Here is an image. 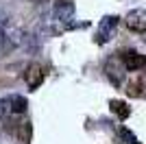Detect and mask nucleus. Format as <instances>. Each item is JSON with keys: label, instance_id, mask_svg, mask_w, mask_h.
<instances>
[{"label": "nucleus", "instance_id": "obj_10", "mask_svg": "<svg viewBox=\"0 0 146 144\" xmlns=\"http://www.w3.org/2000/svg\"><path fill=\"white\" fill-rule=\"evenodd\" d=\"M144 42H146V37H144Z\"/></svg>", "mask_w": 146, "mask_h": 144}, {"label": "nucleus", "instance_id": "obj_6", "mask_svg": "<svg viewBox=\"0 0 146 144\" xmlns=\"http://www.w3.org/2000/svg\"><path fill=\"white\" fill-rule=\"evenodd\" d=\"M9 103H11L13 116H22L26 111V107H29V101H26L22 94H11V96H9Z\"/></svg>", "mask_w": 146, "mask_h": 144}, {"label": "nucleus", "instance_id": "obj_1", "mask_svg": "<svg viewBox=\"0 0 146 144\" xmlns=\"http://www.w3.org/2000/svg\"><path fill=\"white\" fill-rule=\"evenodd\" d=\"M116 29H118V15H105L100 20V24H98L96 35H94L96 44H107L111 37L116 35Z\"/></svg>", "mask_w": 146, "mask_h": 144}, {"label": "nucleus", "instance_id": "obj_9", "mask_svg": "<svg viewBox=\"0 0 146 144\" xmlns=\"http://www.w3.org/2000/svg\"><path fill=\"white\" fill-rule=\"evenodd\" d=\"M11 116H13L11 103H9V96H5V98H0V120H2V122H7Z\"/></svg>", "mask_w": 146, "mask_h": 144}, {"label": "nucleus", "instance_id": "obj_8", "mask_svg": "<svg viewBox=\"0 0 146 144\" xmlns=\"http://www.w3.org/2000/svg\"><path fill=\"white\" fill-rule=\"evenodd\" d=\"M111 111H113L120 120L129 118V114H131V109L127 107V103H122V101H111Z\"/></svg>", "mask_w": 146, "mask_h": 144}, {"label": "nucleus", "instance_id": "obj_3", "mask_svg": "<svg viewBox=\"0 0 146 144\" xmlns=\"http://www.w3.org/2000/svg\"><path fill=\"white\" fill-rule=\"evenodd\" d=\"M127 29L133 33H146V9H133L127 13Z\"/></svg>", "mask_w": 146, "mask_h": 144}, {"label": "nucleus", "instance_id": "obj_2", "mask_svg": "<svg viewBox=\"0 0 146 144\" xmlns=\"http://www.w3.org/2000/svg\"><path fill=\"white\" fill-rule=\"evenodd\" d=\"M118 59H120V63H124V68L129 72H137L142 68H146V57L140 55V53H135V50H120Z\"/></svg>", "mask_w": 146, "mask_h": 144}, {"label": "nucleus", "instance_id": "obj_5", "mask_svg": "<svg viewBox=\"0 0 146 144\" xmlns=\"http://www.w3.org/2000/svg\"><path fill=\"white\" fill-rule=\"evenodd\" d=\"M55 20H59V22H70V20H74V2L72 0H57Z\"/></svg>", "mask_w": 146, "mask_h": 144}, {"label": "nucleus", "instance_id": "obj_4", "mask_svg": "<svg viewBox=\"0 0 146 144\" xmlns=\"http://www.w3.org/2000/svg\"><path fill=\"white\" fill-rule=\"evenodd\" d=\"M44 68L39 66V63H31L29 68H26V72H24V81H26V85H29V90H37L39 85H42V81H44Z\"/></svg>", "mask_w": 146, "mask_h": 144}, {"label": "nucleus", "instance_id": "obj_7", "mask_svg": "<svg viewBox=\"0 0 146 144\" xmlns=\"http://www.w3.org/2000/svg\"><path fill=\"white\" fill-rule=\"evenodd\" d=\"M146 90V81L144 79H135V81H131V83L127 85V94L129 96H142Z\"/></svg>", "mask_w": 146, "mask_h": 144}]
</instances>
